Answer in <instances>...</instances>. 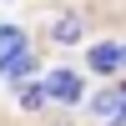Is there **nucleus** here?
I'll list each match as a JSON object with an SVG mask.
<instances>
[{"label":"nucleus","mask_w":126,"mask_h":126,"mask_svg":"<svg viewBox=\"0 0 126 126\" xmlns=\"http://www.w3.org/2000/svg\"><path fill=\"white\" fill-rule=\"evenodd\" d=\"M46 91H50V101H61V106H76L81 101V76L66 71V66H56V71H46Z\"/></svg>","instance_id":"obj_3"},{"label":"nucleus","mask_w":126,"mask_h":126,"mask_svg":"<svg viewBox=\"0 0 126 126\" xmlns=\"http://www.w3.org/2000/svg\"><path fill=\"white\" fill-rule=\"evenodd\" d=\"M81 15L76 10H61L56 20H46V35H50V46H81Z\"/></svg>","instance_id":"obj_4"},{"label":"nucleus","mask_w":126,"mask_h":126,"mask_svg":"<svg viewBox=\"0 0 126 126\" xmlns=\"http://www.w3.org/2000/svg\"><path fill=\"white\" fill-rule=\"evenodd\" d=\"M86 66L96 71V76L121 71L126 66V40H96V46H86Z\"/></svg>","instance_id":"obj_1"},{"label":"nucleus","mask_w":126,"mask_h":126,"mask_svg":"<svg viewBox=\"0 0 126 126\" xmlns=\"http://www.w3.org/2000/svg\"><path fill=\"white\" fill-rule=\"evenodd\" d=\"M30 71H35V56H30V50H25V56H15V61H10V66H5V71H0V76H5V81H10V86H15V81H25V76H30Z\"/></svg>","instance_id":"obj_7"},{"label":"nucleus","mask_w":126,"mask_h":126,"mask_svg":"<svg viewBox=\"0 0 126 126\" xmlns=\"http://www.w3.org/2000/svg\"><path fill=\"white\" fill-rule=\"evenodd\" d=\"M91 121H106V126H126V86H111L101 96H91Z\"/></svg>","instance_id":"obj_2"},{"label":"nucleus","mask_w":126,"mask_h":126,"mask_svg":"<svg viewBox=\"0 0 126 126\" xmlns=\"http://www.w3.org/2000/svg\"><path fill=\"white\" fill-rule=\"evenodd\" d=\"M25 50H30L25 30H20V25H0V71H5L15 56H25Z\"/></svg>","instance_id":"obj_5"},{"label":"nucleus","mask_w":126,"mask_h":126,"mask_svg":"<svg viewBox=\"0 0 126 126\" xmlns=\"http://www.w3.org/2000/svg\"><path fill=\"white\" fill-rule=\"evenodd\" d=\"M50 101V91H46V81H25V91H20V106L25 111H40Z\"/></svg>","instance_id":"obj_6"}]
</instances>
